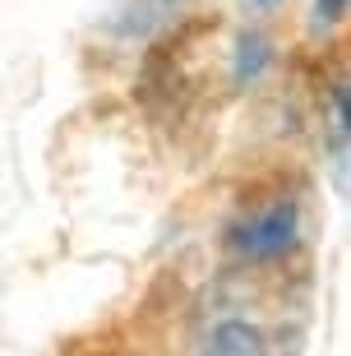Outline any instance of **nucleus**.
Segmentation results:
<instances>
[{
	"mask_svg": "<svg viewBox=\"0 0 351 356\" xmlns=\"http://www.w3.org/2000/svg\"><path fill=\"white\" fill-rule=\"evenodd\" d=\"M209 356H268V347H263L259 329H250V324H240V319H227V324L213 329Z\"/></svg>",
	"mask_w": 351,
	"mask_h": 356,
	"instance_id": "2",
	"label": "nucleus"
},
{
	"mask_svg": "<svg viewBox=\"0 0 351 356\" xmlns=\"http://www.w3.org/2000/svg\"><path fill=\"white\" fill-rule=\"evenodd\" d=\"M291 241H296V204L291 199H277L273 209L254 213L250 222L236 227V250L245 259H277L291 250Z\"/></svg>",
	"mask_w": 351,
	"mask_h": 356,
	"instance_id": "1",
	"label": "nucleus"
},
{
	"mask_svg": "<svg viewBox=\"0 0 351 356\" xmlns=\"http://www.w3.org/2000/svg\"><path fill=\"white\" fill-rule=\"evenodd\" d=\"M259 5H273V0H259Z\"/></svg>",
	"mask_w": 351,
	"mask_h": 356,
	"instance_id": "5",
	"label": "nucleus"
},
{
	"mask_svg": "<svg viewBox=\"0 0 351 356\" xmlns=\"http://www.w3.org/2000/svg\"><path fill=\"white\" fill-rule=\"evenodd\" d=\"M268 65V42L263 38H240V56H236V83L254 79Z\"/></svg>",
	"mask_w": 351,
	"mask_h": 356,
	"instance_id": "3",
	"label": "nucleus"
},
{
	"mask_svg": "<svg viewBox=\"0 0 351 356\" xmlns=\"http://www.w3.org/2000/svg\"><path fill=\"white\" fill-rule=\"evenodd\" d=\"M347 19V0H314V24L319 28H333Z\"/></svg>",
	"mask_w": 351,
	"mask_h": 356,
	"instance_id": "4",
	"label": "nucleus"
}]
</instances>
